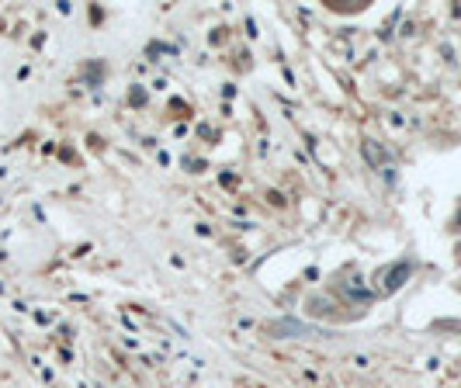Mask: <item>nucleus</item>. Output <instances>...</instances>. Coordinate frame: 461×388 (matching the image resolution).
<instances>
[{
  "label": "nucleus",
  "instance_id": "obj_1",
  "mask_svg": "<svg viewBox=\"0 0 461 388\" xmlns=\"http://www.w3.org/2000/svg\"><path fill=\"white\" fill-rule=\"evenodd\" d=\"M402 277H409V264H399V267H392L388 274L382 270V277H378V288H382V291H395V288L402 284Z\"/></svg>",
  "mask_w": 461,
  "mask_h": 388
}]
</instances>
